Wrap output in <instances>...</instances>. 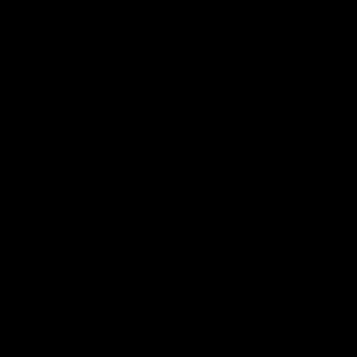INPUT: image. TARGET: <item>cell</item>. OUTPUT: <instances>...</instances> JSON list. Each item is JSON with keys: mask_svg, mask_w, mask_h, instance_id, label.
<instances>
[]
</instances>
